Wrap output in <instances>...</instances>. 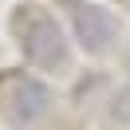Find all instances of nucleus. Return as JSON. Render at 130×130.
<instances>
[{"label":"nucleus","mask_w":130,"mask_h":130,"mask_svg":"<svg viewBox=\"0 0 130 130\" xmlns=\"http://www.w3.org/2000/svg\"><path fill=\"white\" fill-rule=\"evenodd\" d=\"M79 36H83V43H91V47H106L110 43V36H114V20L106 16L103 8H87V12H79Z\"/></svg>","instance_id":"obj_1"}]
</instances>
